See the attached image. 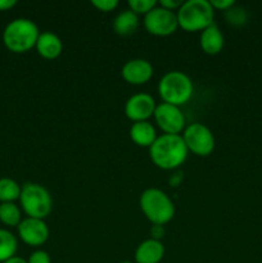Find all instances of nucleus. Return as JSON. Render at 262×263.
Segmentation results:
<instances>
[{"instance_id":"21","label":"nucleus","mask_w":262,"mask_h":263,"mask_svg":"<svg viewBox=\"0 0 262 263\" xmlns=\"http://www.w3.org/2000/svg\"><path fill=\"white\" fill-rule=\"evenodd\" d=\"M130 10H133L135 14H144L151 12L154 7L158 5V2L156 0H128L127 2Z\"/></svg>"},{"instance_id":"6","label":"nucleus","mask_w":262,"mask_h":263,"mask_svg":"<svg viewBox=\"0 0 262 263\" xmlns=\"http://www.w3.org/2000/svg\"><path fill=\"white\" fill-rule=\"evenodd\" d=\"M20 202L28 217L39 220H45L53 208L50 193L45 186L38 182H26L22 185Z\"/></svg>"},{"instance_id":"9","label":"nucleus","mask_w":262,"mask_h":263,"mask_svg":"<svg viewBox=\"0 0 262 263\" xmlns=\"http://www.w3.org/2000/svg\"><path fill=\"white\" fill-rule=\"evenodd\" d=\"M153 117L158 127L164 134L181 135V133L186 127L184 113L181 112L180 107H176V105L167 104V103L157 104Z\"/></svg>"},{"instance_id":"12","label":"nucleus","mask_w":262,"mask_h":263,"mask_svg":"<svg viewBox=\"0 0 262 263\" xmlns=\"http://www.w3.org/2000/svg\"><path fill=\"white\" fill-rule=\"evenodd\" d=\"M154 69L149 61L134 58L126 62L121 69L123 80L131 85H144L153 77Z\"/></svg>"},{"instance_id":"24","label":"nucleus","mask_w":262,"mask_h":263,"mask_svg":"<svg viewBox=\"0 0 262 263\" xmlns=\"http://www.w3.org/2000/svg\"><path fill=\"white\" fill-rule=\"evenodd\" d=\"M27 263H51V258L48 252L38 249L30 254Z\"/></svg>"},{"instance_id":"3","label":"nucleus","mask_w":262,"mask_h":263,"mask_svg":"<svg viewBox=\"0 0 262 263\" xmlns=\"http://www.w3.org/2000/svg\"><path fill=\"white\" fill-rule=\"evenodd\" d=\"M40 30L33 21L28 18H15L5 26L3 31V43L13 53H26L36 46Z\"/></svg>"},{"instance_id":"26","label":"nucleus","mask_w":262,"mask_h":263,"mask_svg":"<svg viewBox=\"0 0 262 263\" xmlns=\"http://www.w3.org/2000/svg\"><path fill=\"white\" fill-rule=\"evenodd\" d=\"M182 3H184L182 0H161V2H158V5L167 10H171V12H175V10L177 12Z\"/></svg>"},{"instance_id":"18","label":"nucleus","mask_w":262,"mask_h":263,"mask_svg":"<svg viewBox=\"0 0 262 263\" xmlns=\"http://www.w3.org/2000/svg\"><path fill=\"white\" fill-rule=\"evenodd\" d=\"M18 249L17 238L10 231L0 229V263L15 256Z\"/></svg>"},{"instance_id":"1","label":"nucleus","mask_w":262,"mask_h":263,"mask_svg":"<svg viewBox=\"0 0 262 263\" xmlns=\"http://www.w3.org/2000/svg\"><path fill=\"white\" fill-rule=\"evenodd\" d=\"M186 145L181 135L162 134L149 148L152 162L162 170H175L181 166L188 158Z\"/></svg>"},{"instance_id":"10","label":"nucleus","mask_w":262,"mask_h":263,"mask_svg":"<svg viewBox=\"0 0 262 263\" xmlns=\"http://www.w3.org/2000/svg\"><path fill=\"white\" fill-rule=\"evenodd\" d=\"M17 229L21 240L31 247H40L45 244L50 234L45 221L33 217L23 218Z\"/></svg>"},{"instance_id":"23","label":"nucleus","mask_w":262,"mask_h":263,"mask_svg":"<svg viewBox=\"0 0 262 263\" xmlns=\"http://www.w3.org/2000/svg\"><path fill=\"white\" fill-rule=\"evenodd\" d=\"M91 4L97 8L98 10L104 13H109L118 7L117 0H92Z\"/></svg>"},{"instance_id":"7","label":"nucleus","mask_w":262,"mask_h":263,"mask_svg":"<svg viewBox=\"0 0 262 263\" xmlns=\"http://www.w3.org/2000/svg\"><path fill=\"white\" fill-rule=\"evenodd\" d=\"M182 139L188 151L198 157H208L216 146L215 135L205 125L200 122L190 123L182 131Z\"/></svg>"},{"instance_id":"11","label":"nucleus","mask_w":262,"mask_h":263,"mask_svg":"<svg viewBox=\"0 0 262 263\" xmlns=\"http://www.w3.org/2000/svg\"><path fill=\"white\" fill-rule=\"evenodd\" d=\"M156 100L151 94L146 92H138L134 94L126 100L125 115L128 120L134 122L148 121L154 115L156 110Z\"/></svg>"},{"instance_id":"14","label":"nucleus","mask_w":262,"mask_h":263,"mask_svg":"<svg viewBox=\"0 0 262 263\" xmlns=\"http://www.w3.org/2000/svg\"><path fill=\"white\" fill-rule=\"evenodd\" d=\"M35 48L43 58L55 59L63 51V43L57 33L51 31H44L39 35Z\"/></svg>"},{"instance_id":"16","label":"nucleus","mask_w":262,"mask_h":263,"mask_svg":"<svg viewBox=\"0 0 262 263\" xmlns=\"http://www.w3.org/2000/svg\"><path fill=\"white\" fill-rule=\"evenodd\" d=\"M130 138L136 145L151 148L158 136H157L156 127L151 122L140 121V122H134L130 127Z\"/></svg>"},{"instance_id":"2","label":"nucleus","mask_w":262,"mask_h":263,"mask_svg":"<svg viewBox=\"0 0 262 263\" xmlns=\"http://www.w3.org/2000/svg\"><path fill=\"white\" fill-rule=\"evenodd\" d=\"M141 212L153 225L163 226L175 216V204L171 198L158 187L145 189L139 199Z\"/></svg>"},{"instance_id":"17","label":"nucleus","mask_w":262,"mask_h":263,"mask_svg":"<svg viewBox=\"0 0 262 263\" xmlns=\"http://www.w3.org/2000/svg\"><path fill=\"white\" fill-rule=\"evenodd\" d=\"M139 27V15L133 10L126 9L118 13L113 21V30L117 35L128 36L136 31Z\"/></svg>"},{"instance_id":"27","label":"nucleus","mask_w":262,"mask_h":263,"mask_svg":"<svg viewBox=\"0 0 262 263\" xmlns=\"http://www.w3.org/2000/svg\"><path fill=\"white\" fill-rule=\"evenodd\" d=\"M17 4L15 0H0V10H9Z\"/></svg>"},{"instance_id":"8","label":"nucleus","mask_w":262,"mask_h":263,"mask_svg":"<svg viewBox=\"0 0 262 263\" xmlns=\"http://www.w3.org/2000/svg\"><path fill=\"white\" fill-rule=\"evenodd\" d=\"M144 27L154 36L172 35L179 27L176 12H171L157 5L144 15Z\"/></svg>"},{"instance_id":"25","label":"nucleus","mask_w":262,"mask_h":263,"mask_svg":"<svg viewBox=\"0 0 262 263\" xmlns=\"http://www.w3.org/2000/svg\"><path fill=\"white\" fill-rule=\"evenodd\" d=\"M211 5L215 10H222V12H228L229 9L235 5L234 0H210Z\"/></svg>"},{"instance_id":"15","label":"nucleus","mask_w":262,"mask_h":263,"mask_svg":"<svg viewBox=\"0 0 262 263\" xmlns=\"http://www.w3.org/2000/svg\"><path fill=\"white\" fill-rule=\"evenodd\" d=\"M199 44L205 54L215 55L222 50L223 45H225V39H223V35L218 26L213 23L200 32Z\"/></svg>"},{"instance_id":"4","label":"nucleus","mask_w":262,"mask_h":263,"mask_svg":"<svg viewBox=\"0 0 262 263\" xmlns=\"http://www.w3.org/2000/svg\"><path fill=\"white\" fill-rule=\"evenodd\" d=\"M194 85L192 79L181 71L167 72L158 82V94L167 104L181 107L192 99Z\"/></svg>"},{"instance_id":"19","label":"nucleus","mask_w":262,"mask_h":263,"mask_svg":"<svg viewBox=\"0 0 262 263\" xmlns=\"http://www.w3.org/2000/svg\"><path fill=\"white\" fill-rule=\"evenodd\" d=\"M21 189L22 186H20L18 182L13 179L2 177L0 179V202L14 203V200L20 199Z\"/></svg>"},{"instance_id":"13","label":"nucleus","mask_w":262,"mask_h":263,"mask_svg":"<svg viewBox=\"0 0 262 263\" xmlns=\"http://www.w3.org/2000/svg\"><path fill=\"white\" fill-rule=\"evenodd\" d=\"M163 257V243L153 238L141 241L135 251V263H159Z\"/></svg>"},{"instance_id":"22","label":"nucleus","mask_w":262,"mask_h":263,"mask_svg":"<svg viewBox=\"0 0 262 263\" xmlns=\"http://www.w3.org/2000/svg\"><path fill=\"white\" fill-rule=\"evenodd\" d=\"M228 20L229 22L233 23V25H243V23H246V20H247V15H246V12H244L241 8H235V5H234L231 9H229L228 12Z\"/></svg>"},{"instance_id":"20","label":"nucleus","mask_w":262,"mask_h":263,"mask_svg":"<svg viewBox=\"0 0 262 263\" xmlns=\"http://www.w3.org/2000/svg\"><path fill=\"white\" fill-rule=\"evenodd\" d=\"M0 221L7 226H18L22 221L21 210L15 203H0Z\"/></svg>"},{"instance_id":"5","label":"nucleus","mask_w":262,"mask_h":263,"mask_svg":"<svg viewBox=\"0 0 262 263\" xmlns=\"http://www.w3.org/2000/svg\"><path fill=\"white\" fill-rule=\"evenodd\" d=\"M179 27L186 32H202L208 26L213 25L215 9L210 0H186L176 12Z\"/></svg>"},{"instance_id":"29","label":"nucleus","mask_w":262,"mask_h":263,"mask_svg":"<svg viewBox=\"0 0 262 263\" xmlns=\"http://www.w3.org/2000/svg\"><path fill=\"white\" fill-rule=\"evenodd\" d=\"M121 263H134V262H131V261H123V262H121Z\"/></svg>"},{"instance_id":"28","label":"nucleus","mask_w":262,"mask_h":263,"mask_svg":"<svg viewBox=\"0 0 262 263\" xmlns=\"http://www.w3.org/2000/svg\"><path fill=\"white\" fill-rule=\"evenodd\" d=\"M3 263H27V259L22 258V257L14 256V257H12V258H10V259H8V261H5V262H3Z\"/></svg>"}]
</instances>
